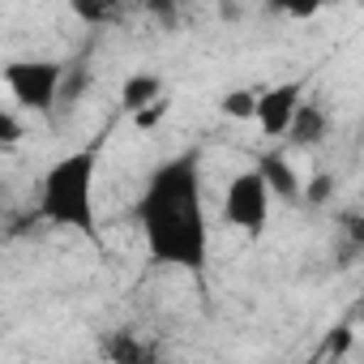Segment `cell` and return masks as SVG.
<instances>
[{
    "instance_id": "cell-11",
    "label": "cell",
    "mask_w": 364,
    "mask_h": 364,
    "mask_svg": "<svg viewBox=\"0 0 364 364\" xmlns=\"http://www.w3.org/2000/svg\"><path fill=\"white\" fill-rule=\"evenodd\" d=\"M22 137H26V129H22V120H18V112L0 107V150H14Z\"/></svg>"
},
{
    "instance_id": "cell-4",
    "label": "cell",
    "mask_w": 364,
    "mask_h": 364,
    "mask_svg": "<svg viewBox=\"0 0 364 364\" xmlns=\"http://www.w3.org/2000/svg\"><path fill=\"white\" fill-rule=\"evenodd\" d=\"M270 210H274V198L253 167H245L228 180V193H223V223L228 228H236L245 236H262L270 223Z\"/></svg>"
},
{
    "instance_id": "cell-2",
    "label": "cell",
    "mask_w": 364,
    "mask_h": 364,
    "mask_svg": "<svg viewBox=\"0 0 364 364\" xmlns=\"http://www.w3.org/2000/svg\"><path fill=\"white\" fill-rule=\"evenodd\" d=\"M95 176H99V146H82V150L60 154L39 180V219L99 245Z\"/></svg>"
},
{
    "instance_id": "cell-10",
    "label": "cell",
    "mask_w": 364,
    "mask_h": 364,
    "mask_svg": "<svg viewBox=\"0 0 364 364\" xmlns=\"http://www.w3.org/2000/svg\"><path fill=\"white\" fill-rule=\"evenodd\" d=\"M330 193H334V180H330L326 171H313V180L300 189V202H304V206H321Z\"/></svg>"
},
{
    "instance_id": "cell-7",
    "label": "cell",
    "mask_w": 364,
    "mask_h": 364,
    "mask_svg": "<svg viewBox=\"0 0 364 364\" xmlns=\"http://www.w3.org/2000/svg\"><path fill=\"white\" fill-rule=\"evenodd\" d=\"M159 99H163V77L150 73V69L129 73L124 86H120V107H124L129 116H137L141 107H150V103H159Z\"/></svg>"
},
{
    "instance_id": "cell-6",
    "label": "cell",
    "mask_w": 364,
    "mask_h": 364,
    "mask_svg": "<svg viewBox=\"0 0 364 364\" xmlns=\"http://www.w3.org/2000/svg\"><path fill=\"white\" fill-rule=\"evenodd\" d=\"M253 171L266 180V189H270V198L274 202H300V189H304V180H300V171H296V163L287 159V150H270V154H262L257 163H253Z\"/></svg>"
},
{
    "instance_id": "cell-13",
    "label": "cell",
    "mask_w": 364,
    "mask_h": 364,
    "mask_svg": "<svg viewBox=\"0 0 364 364\" xmlns=\"http://www.w3.org/2000/svg\"><path fill=\"white\" fill-rule=\"evenodd\" d=\"M107 351L116 355V364H141V347H137L133 338H112Z\"/></svg>"
},
{
    "instance_id": "cell-9",
    "label": "cell",
    "mask_w": 364,
    "mask_h": 364,
    "mask_svg": "<svg viewBox=\"0 0 364 364\" xmlns=\"http://www.w3.org/2000/svg\"><path fill=\"white\" fill-rule=\"evenodd\" d=\"M253 103H257V90H228L219 99V112L228 120H253Z\"/></svg>"
},
{
    "instance_id": "cell-1",
    "label": "cell",
    "mask_w": 364,
    "mask_h": 364,
    "mask_svg": "<svg viewBox=\"0 0 364 364\" xmlns=\"http://www.w3.org/2000/svg\"><path fill=\"white\" fill-rule=\"evenodd\" d=\"M137 228L154 266L185 270L193 279L210 270V215L198 150H180L146 176V189L137 198Z\"/></svg>"
},
{
    "instance_id": "cell-12",
    "label": "cell",
    "mask_w": 364,
    "mask_h": 364,
    "mask_svg": "<svg viewBox=\"0 0 364 364\" xmlns=\"http://www.w3.org/2000/svg\"><path fill=\"white\" fill-rule=\"evenodd\" d=\"M167 112H171V103H167V95H163L159 103H150V107H141V112L133 116V124H137V129H154V124H159V120H163Z\"/></svg>"
},
{
    "instance_id": "cell-3",
    "label": "cell",
    "mask_w": 364,
    "mask_h": 364,
    "mask_svg": "<svg viewBox=\"0 0 364 364\" xmlns=\"http://www.w3.org/2000/svg\"><path fill=\"white\" fill-rule=\"evenodd\" d=\"M65 65L52 60V56H22V60H9L0 69V82L14 95V103L31 116H48L56 103H60V86H65Z\"/></svg>"
},
{
    "instance_id": "cell-8",
    "label": "cell",
    "mask_w": 364,
    "mask_h": 364,
    "mask_svg": "<svg viewBox=\"0 0 364 364\" xmlns=\"http://www.w3.org/2000/svg\"><path fill=\"white\" fill-rule=\"evenodd\" d=\"M321 137H326V112L304 99V103L296 107L291 124H287V141H291L296 150H309V146H317Z\"/></svg>"
},
{
    "instance_id": "cell-5",
    "label": "cell",
    "mask_w": 364,
    "mask_h": 364,
    "mask_svg": "<svg viewBox=\"0 0 364 364\" xmlns=\"http://www.w3.org/2000/svg\"><path fill=\"white\" fill-rule=\"evenodd\" d=\"M304 103V82H279V86H266L257 90V103H253V124L266 133V137H287V124L296 116V107Z\"/></svg>"
}]
</instances>
